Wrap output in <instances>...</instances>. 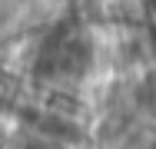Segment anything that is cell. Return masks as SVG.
<instances>
[{
  "label": "cell",
  "mask_w": 156,
  "mask_h": 149,
  "mask_svg": "<svg viewBox=\"0 0 156 149\" xmlns=\"http://www.w3.org/2000/svg\"><path fill=\"white\" fill-rule=\"evenodd\" d=\"M146 10H150V20H153V27H156V0H146Z\"/></svg>",
  "instance_id": "obj_1"
}]
</instances>
